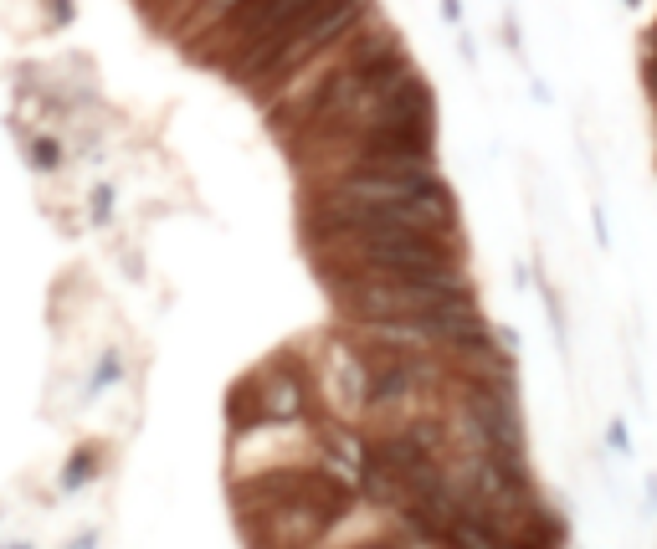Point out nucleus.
I'll list each match as a JSON object with an SVG mask.
<instances>
[{
    "label": "nucleus",
    "instance_id": "9",
    "mask_svg": "<svg viewBox=\"0 0 657 549\" xmlns=\"http://www.w3.org/2000/svg\"><path fill=\"white\" fill-rule=\"evenodd\" d=\"M442 21H447V26H457V21H462V0H442Z\"/></svg>",
    "mask_w": 657,
    "mask_h": 549
},
{
    "label": "nucleus",
    "instance_id": "4",
    "mask_svg": "<svg viewBox=\"0 0 657 549\" xmlns=\"http://www.w3.org/2000/svg\"><path fill=\"white\" fill-rule=\"evenodd\" d=\"M324 231H457V195L442 185L380 206H329L298 195V236H324Z\"/></svg>",
    "mask_w": 657,
    "mask_h": 549
},
{
    "label": "nucleus",
    "instance_id": "2",
    "mask_svg": "<svg viewBox=\"0 0 657 549\" xmlns=\"http://www.w3.org/2000/svg\"><path fill=\"white\" fill-rule=\"evenodd\" d=\"M329 298H334V319L344 323H386L406 319V314H427L447 303H473V278L467 267H427V272H375V278H334Z\"/></svg>",
    "mask_w": 657,
    "mask_h": 549
},
{
    "label": "nucleus",
    "instance_id": "10",
    "mask_svg": "<svg viewBox=\"0 0 657 549\" xmlns=\"http://www.w3.org/2000/svg\"><path fill=\"white\" fill-rule=\"evenodd\" d=\"M626 5H642V0H626Z\"/></svg>",
    "mask_w": 657,
    "mask_h": 549
},
{
    "label": "nucleus",
    "instance_id": "3",
    "mask_svg": "<svg viewBox=\"0 0 657 549\" xmlns=\"http://www.w3.org/2000/svg\"><path fill=\"white\" fill-rule=\"evenodd\" d=\"M314 416H319V390L298 350H278L267 365L242 375L226 395L231 431H252L267 421H314Z\"/></svg>",
    "mask_w": 657,
    "mask_h": 549
},
{
    "label": "nucleus",
    "instance_id": "5",
    "mask_svg": "<svg viewBox=\"0 0 657 549\" xmlns=\"http://www.w3.org/2000/svg\"><path fill=\"white\" fill-rule=\"evenodd\" d=\"M370 16H375V0H334L329 11H319L314 21H303L298 31H293L283 47H278V57H272V62L257 72V83H252V98H257V108L272 103V93L283 88V83L303 67V62H314L324 47H334L339 36H350L360 21H370Z\"/></svg>",
    "mask_w": 657,
    "mask_h": 549
},
{
    "label": "nucleus",
    "instance_id": "6",
    "mask_svg": "<svg viewBox=\"0 0 657 549\" xmlns=\"http://www.w3.org/2000/svg\"><path fill=\"white\" fill-rule=\"evenodd\" d=\"M324 395H329V406H334V416H344L350 426H360V416H365V401H370V370H365V359H360V350L350 344V339L329 334V365H324Z\"/></svg>",
    "mask_w": 657,
    "mask_h": 549
},
{
    "label": "nucleus",
    "instance_id": "7",
    "mask_svg": "<svg viewBox=\"0 0 657 549\" xmlns=\"http://www.w3.org/2000/svg\"><path fill=\"white\" fill-rule=\"evenodd\" d=\"M642 88H647V98H653V108H657V52L642 57Z\"/></svg>",
    "mask_w": 657,
    "mask_h": 549
},
{
    "label": "nucleus",
    "instance_id": "1",
    "mask_svg": "<svg viewBox=\"0 0 657 549\" xmlns=\"http://www.w3.org/2000/svg\"><path fill=\"white\" fill-rule=\"evenodd\" d=\"M303 252L324 283H334V278L452 267L462 262V236L457 231H324V236H303Z\"/></svg>",
    "mask_w": 657,
    "mask_h": 549
},
{
    "label": "nucleus",
    "instance_id": "8",
    "mask_svg": "<svg viewBox=\"0 0 657 549\" xmlns=\"http://www.w3.org/2000/svg\"><path fill=\"white\" fill-rule=\"evenodd\" d=\"M606 442L617 447V452H622V457H626V452H632V437H626V421H622V416H617V421L606 426Z\"/></svg>",
    "mask_w": 657,
    "mask_h": 549
}]
</instances>
